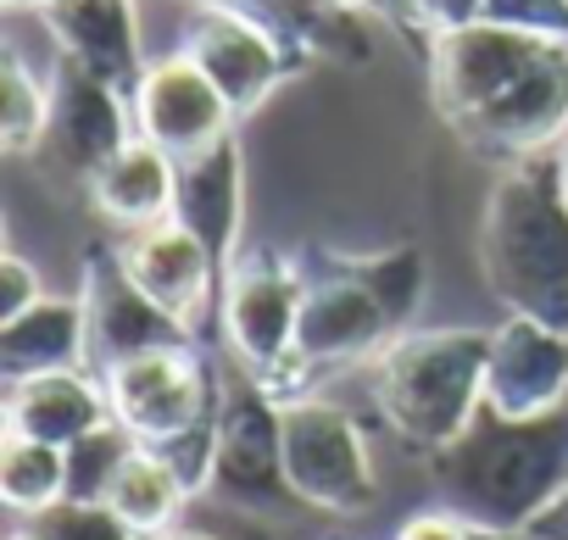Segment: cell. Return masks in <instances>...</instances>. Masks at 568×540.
<instances>
[{
  "instance_id": "cell-1",
  "label": "cell",
  "mask_w": 568,
  "mask_h": 540,
  "mask_svg": "<svg viewBox=\"0 0 568 540\" xmlns=\"http://www.w3.org/2000/svg\"><path fill=\"white\" fill-rule=\"evenodd\" d=\"M429 95L468 151L501 167L551 156L568 140V40L490 18L435 34Z\"/></svg>"
},
{
  "instance_id": "cell-2",
  "label": "cell",
  "mask_w": 568,
  "mask_h": 540,
  "mask_svg": "<svg viewBox=\"0 0 568 540\" xmlns=\"http://www.w3.org/2000/svg\"><path fill=\"white\" fill-rule=\"evenodd\" d=\"M479 274L507 318L568 335V195L557 151L507 162L479 212Z\"/></svg>"
},
{
  "instance_id": "cell-3",
  "label": "cell",
  "mask_w": 568,
  "mask_h": 540,
  "mask_svg": "<svg viewBox=\"0 0 568 540\" xmlns=\"http://www.w3.org/2000/svg\"><path fill=\"white\" fill-rule=\"evenodd\" d=\"M429 473L452 512L501 534H524L529 518L568 485V412L501 418L479 407L452 446L429 451Z\"/></svg>"
},
{
  "instance_id": "cell-4",
  "label": "cell",
  "mask_w": 568,
  "mask_h": 540,
  "mask_svg": "<svg viewBox=\"0 0 568 540\" xmlns=\"http://www.w3.org/2000/svg\"><path fill=\"white\" fill-rule=\"evenodd\" d=\"M490 329H413L374 357V407L413 451L452 446L485 407Z\"/></svg>"
},
{
  "instance_id": "cell-5",
  "label": "cell",
  "mask_w": 568,
  "mask_h": 540,
  "mask_svg": "<svg viewBox=\"0 0 568 540\" xmlns=\"http://www.w3.org/2000/svg\"><path fill=\"white\" fill-rule=\"evenodd\" d=\"M179 51L201 62V73L234 106V118L256 112L284 79H296L313 62V45L291 23L245 7V0H195Z\"/></svg>"
},
{
  "instance_id": "cell-6",
  "label": "cell",
  "mask_w": 568,
  "mask_h": 540,
  "mask_svg": "<svg viewBox=\"0 0 568 540\" xmlns=\"http://www.w3.org/2000/svg\"><path fill=\"white\" fill-rule=\"evenodd\" d=\"M302 296L307 274L284 256V251H240L223 267V291H217V335L234 357L240 374L262 379L296 351V324H302Z\"/></svg>"
},
{
  "instance_id": "cell-7",
  "label": "cell",
  "mask_w": 568,
  "mask_h": 540,
  "mask_svg": "<svg viewBox=\"0 0 568 540\" xmlns=\"http://www.w3.org/2000/svg\"><path fill=\"white\" fill-rule=\"evenodd\" d=\"M284 479L302 507L341 518L368 512L379 496L363 424L324 396H302L284 407Z\"/></svg>"
},
{
  "instance_id": "cell-8",
  "label": "cell",
  "mask_w": 568,
  "mask_h": 540,
  "mask_svg": "<svg viewBox=\"0 0 568 540\" xmlns=\"http://www.w3.org/2000/svg\"><path fill=\"white\" fill-rule=\"evenodd\" d=\"M101 379L112 396V418L151 451L179 440L184 429H195L201 418H212L223 401V374L201 357V340L140 351V357L106 368Z\"/></svg>"
},
{
  "instance_id": "cell-9",
  "label": "cell",
  "mask_w": 568,
  "mask_h": 540,
  "mask_svg": "<svg viewBox=\"0 0 568 540\" xmlns=\"http://www.w3.org/2000/svg\"><path fill=\"white\" fill-rule=\"evenodd\" d=\"M134 140V101L79 68L73 57H57L51 68V118L40 134L34 162L62 184H95V173Z\"/></svg>"
},
{
  "instance_id": "cell-10",
  "label": "cell",
  "mask_w": 568,
  "mask_h": 540,
  "mask_svg": "<svg viewBox=\"0 0 568 540\" xmlns=\"http://www.w3.org/2000/svg\"><path fill=\"white\" fill-rule=\"evenodd\" d=\"M212 490L217 501L251 507V512L296 501L291 479H284V407L240 368L223 379Z\"/></svg>"
},
{
  "instance_id": "cell-11",
  "label": "cell",
  "mask_w": 568,
  "mask_h": 540,
  "mask_svg": "<svg viewBox=\"0 0 568 540\" xmlns=\"http://www.w3.org/2000/svg\"><path fill=\"white\" fill-rule=\"evenodd\" d=\"M324 274H307V296H302V324H296V351L329 374V368H346V363H374L402 329V318L390 313V302L346 267L329 245L318 251Z\"/></svg>"
},
{
  "instance_id": "cell-12",
  "label": "cell",
  "mask_w": 568,
  "mask_h": 540,
  "mask_svg": "<svg viewBox=\"0 0 568 540\" xmlns=\"http://www.w3.org/2000/svg\"><path fill=\"white\" fill-rule=\"evenodd\" d=\"M84 329H90V368L106 374L140 351H156V346H184L195 340L179 318H168L134 279L118 256V245H90L84 251Z\"/></svg>"
},
{
  "instance_id": "cell-13",
  "label": "cell",
  "mask_w": 568,
  "mask_h": 540,
  "mask_svg": "<svg viewBox=\"0 0 568 540\" xmlns=\"http://www.w3.org/2000/svg\"><path fill=\"white\" fill-rule=\"evenodd\" d=\"M118 256L129 267V279L168 313L179 318L195 340L206 335V318L217 307V291H223V267L217 256L179 223V217H162L151 228H134L118 240Z\"/></svg>"
},
{
  "instance_id": "cell-14",
  "label": "cell",
  "mask_w": 568,
  "mask_h": 540,
  "mask_svg": "<svg viewBox=\"0 0 568 540\" xmlns=\"http://www.w3.org/2000/svg\"><path fill=\"white\" fill-rule=\"evenodd\" d=\"M229 129H234V106L201 73L195 57L168 51V57L145 62L140 90H134V134L140 140L162 145L179 162V156H195L212 140H223Z\"/></svg>"
},
{
  "instance_id": "cell-15",
  "label": "cell",
  "mask_w": 568,
  "mask_h": 540,
  "mask_svg": "<svg viewBox=\"0 0 568 540\" xmlns=\"http://www.w3.org/2000/svg\"><path fill=\"white\" fill-rule=\"evenodd\" d=\"M568 401V335L535 318H507L490 335L485 407L501 418H551Z\"/></svg>"
},
{
  "instance_id": "cell-16",
  "label": "cell",
  "mask_w": 568,
  "mask_h": 540,
  "mask_svg": "<svg viewBox=\"0 0 568 540\" xmlns=\"http://www.w3.org/2000/svg\"><path fill=\"white\" fill-rule=\"evenodd\" d=\"M45 34L57 40V57H73L112 90L134 101L145 51H140V12L134 0H34Z\"/></svg>"
},
{
  "instance_id": "cell-17",
  "label": "cell",
  "mask_w": 568,
  "mask_h": 540,
  "mask_svg": "<svg viewBox=\"0 0 568 540\" xmlns=\"http://www.w3.org/2000/svg\"><path fill=\"white\" fill-rule=\"evenodd\" d=\"M173 217L217 256V267H229L240 256V223H245V151L234 140V129L223 140H212L195 156H179V179H173Z\"/></svg>"
},
{
  "instance_id": "cell-18",
  "label": "cell",
  "mask_w": 568,
  "mask_h": 540,
  "mask_svg": "<svg viewBox=\"0 0 568 540\" xmlns=\"http://www.w3.org/2000/svg\"><path fill=\"white\" fill-rule=\"evenodd\" d=\"M106 424H118V418H112L106 379H95V374H84V368L12 379V390H7V435L73 446V440H84V435H95V429H106Z\"/></svg>"
},
{
  "instance_id": "cell-19",
  "label": "cell",
  "mask_w": 568,
  "mask_h": 540,
  "mask_svg": "<svg viewBox=\"0 0 568 540\" xmlns=\"http://www.w3.org/2000/svg\"><path fill=\"white\" fill-rule=\"evenodd\" d=\"M173 179H179V162L151 145V140H129L90 184V206L101 223H112L118 234H134V228H151L162 217H173Z\"/></svg>"
},
{
  "instance_id": "cell-20",
  "label": "cell",
  "mask_w": 568,
  "mask_h": 540,
  "mask_svg": "<svg viewBox=\"0 0 568 540\" xmlns=\"http://www.w3.org/2000/svg\"><path fill=\"white\" fill-rule=\"evenodd\" d=\"M62 368H90L84 302L45 296L23 318L0 324V374H7V385L34 379V374H62Z\"/></svg>"
},
{
  "instance_id": "cell-21",
  "label": "cell",
  "mask_w": 568,
  "mask_h": 540,
  "mask_svg": "<svg viewBox=\"0 0 568 540\" xmlns=\"http://www.w3.org/2000/svg\"><path fill=\"white\" fill-rule=\"evenodd\" d=\"M101 501H106L134 534L156 540V534L173 529V518H179V507L190 501V490H184V479L173 473V462H168L162 451L134 446V451L118 462V473H112V485H106Z\"/></svg>"
},
{
  "instance_id": "cell-22",
  "label": "cell",
  "mask_w": 568,
  "mask_h": 540,
  "mask_svg": "<svg viewBox=\"0 0 568 540\" xmlns=\"http://www.w3.org/2000/svg\"><path fill=\"white\" fill-rule=\"evenodd\" d=\"M0 501L29 518L68 501V446L7 435V446H0Z\"/></svg>"
},
{
  "instance_id": "cell-23",
  "label": "cell",
  "mask_w": 568,
  "mask_h": 540,
  "mask_svg": "<svg viewBox=\"0 0 568 540\" xmlns=\"http://www.w3.org/2000/svg\"><path fill=\"white\" fill-rule=\"evenodd\" d=\"M0 106H7V151L34 156L40 134H45V118H51V84L18 51L0 57Z\"/></svg>"
},
{
  "instance_id": "cell-24",
  "label": "cell",
  "mask_w": 568,
  "mask_h": 540,
  "mask_svg": "<svg viewBox=\"0 0 568 540\" xmlns=\"http://www.w3.org/2000/svg\"><path fill=\"white\" fill-rule=\"evenodd\" d=\"M134 446H140V440H134L123 424H106V429L73 440V446H68V501H101L106 485H112V473H118V462H123Z\"/></svg>"
},
{
  "instance_id": "cell-25",
  "label": "cell",
  "mask_w": 568,
  "mask_h": 540,
  "mask_svg": "<svg viewBox=\"0 0 568 540\" xmlns=\"http://www.w3.org/2000/svg\"><path fill=\"white\" fill-rule=\"evenodd\" d=\"M34 529L45 540H145L134 534L106 501H57L51 512L34 518Z\"/></svg>"
},
{
  "instance_id": "cell-26",
  "label": "cell",
  "mask_w": 568,
  "mask_h": 540,
  "mask_svg": "<svg viewBox=\"0 0 568 540\" xmlns=\"http://www.w3.org/2000/svg\"><path fill=\"white\" fill-rule=\"evenodd\" d=\"M485 18L529 34H557L568 40V0H485Z\"/></svg>"
},
{
  "instance_id": "cell-27",
  "label": "cell",
  "mask_w": 568,
  "mask_h": 540,
  "mask_svg": "<svg viewBox=\"0 0 568 540\" xmlns=\"http://www.w3.org/2000/svg\"><path fill=\"white\" fill-rule=\"evenodd\" d=\"M396 540H524V534L485 529V523H474V518H463V512L446 507V512H418V518H407Z\"/></svg>"
},
{
  "instance_id": "cell-28",
  "label": "cell",
  "mask_w": 568,
  "mask_h": 540,
  "mask_svg": "<svg viewBox=\"0 0 568 540\" xmlns=\"http://www.w3.org/2000/svg\"><path fill=\"white\" fill-rule=\"evenodd\" d=\"M479 18H485V0H407V29H424L429 40L468 29Z\"/></svg>"
},
{
  "instance_id": "cell-29",
  "label": "cell",
  "mask_w": 568,
  "mask_h": 540,
  "mask_svg": "<svg viewBox=\"0 0 568 540\" xmlns=\"http://www.w3.org/2000/svg\"><path fill=\"white\" fill-rule=\"evenodd\" d=\"M45 302V285H40V274L23 262V256H0V324H12V318H23L29 307H40Z\"/></svg>"
},
{
  "instance_id": "cell-30",
  "label": "cell",
  "mask_w": 568,
  "mask_h": 540,
  "mask_svg": "<svg viewBox=\"0 0 568 540\" xmlns=\"http://www.w3.org/2000/svg\"><path fill=\"white\" fill-rule=\"evenodd\" d=\"M23 7H34V0H7V12H23ZM245 7H256V12H267V18H278V23H291V29L307 40V29H313L324 12L363 7V0H245Z\"/></svg>"
},
{
  "instance_id": "cell-31",
  "label": "cell",
  "mask_w": 568,
  "mask_h": 540,
  "mask_svg": "<svg viewBox=\"0 0 568 540\" xmlns=\"http://www.w3.org/2000/svg\"><path fill=\"white\" fill-rule=\"evenodd\" d=\"M524 540H568V485H562V490L529 518Z\"/></svg>"
},
{
  "instance_id": "cell-32",
  "label": "cell",
  "mask_w": 568,
  "mask_h": 540,
  "mask_svg": "<svg viewBox=\"0 0 568 540\" xmlns=\"http://www.w3.org/2000/svg\"><path fill=\"white\" fill-rule=\"evenodd\" d=\"M557 179H562V195H568V140L557 145Z\"/></svg>"
},
{
  "instance_id": "cell-33",
  "label": "cell",
  "mask_w": 568,
  "mask_h": 540,
  "mask_svg": "<svg viewBox=\"0 0 568 540\" xmlns=\"http://www.w3.org/2000/svg\"><path fill=\"white\" fill-rule=\"evenodd\" d=\"M156 540H212V534H195V529H168V534H156Z\"/></svg>"
},
{
  "instance_id": "cell-34",
  "label": "cell",
  "mask_w": 568,
  "mask_h": 540,
  "mask_svg": "<svg viewBox=\"0 0 568 540\" xmlns=\"http://www.w3.org/2000/svg\"><path fill=\"white\" fill-rule=\"evenodd\" d=\"M7 540H45L40 529H18V534H7Z\"/></svg>"
}]
</instances>
